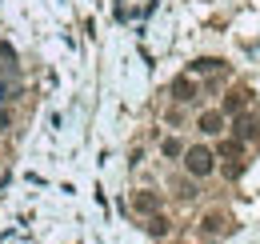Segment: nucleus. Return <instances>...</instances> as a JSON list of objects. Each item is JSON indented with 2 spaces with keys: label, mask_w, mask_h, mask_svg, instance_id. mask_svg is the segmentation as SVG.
Instances as JSON below:
<instances>
[{
  "label": "nucleus",
  "mask_w": 260,
  "mask_h": 244,
  "mask_svg": "<svg viewBox=\"0 0 260 244\" xmlns=\"http://www.w3.org/2000/svg\"><path fill=\"white\" fill-rule=\"evenodd\" d=\"M172 100H180V104H192L196 100V80L192 76H176V80H172Z\"/></svg>",
  "instance_id": "nucleus-4"
},
{
  "label": "nucleus",
  "mask_w": 260,
  "mask_h": 244,
  "mask_svg": "<svg viewBox=\"0 0 260 244\" xmlns=\"http://www.w3.org/2000/svg\"><path fill=\"white\" fill-rule=\"evenodd\" d=\"M0 64H4V68H8V72H12V68H16V48H12V44H8V40H0Z\"/></svg>",
  "instance_id": "nucleus-11"
},
{
  "label": "nucleus",
  "mask_w": 260,
  "mask_h": 244,
  "mask_svg": "<svg viewBox=\"0 0 260 244\" xmlns=\"http://www.w3.org/2000/svg\"><path fill=\"white\" fill-rule=\"evenodd\" d=\"M232 132H236V140H252V136H256V120H252V116H236V128H232Z\"/></svg>",
  "instance_id": "nucleus-9"
},
{
  "label": "nucleus",
  "mask_w": 260,
  "mask_h": 244,
  "mask_svg": "<svg viewBox=\"0 0 260 244\" xmlns=\"http://www.w3.org/2000/svg\"><path fill=\"white\" fill-rule=\"evenodd\" d=\"M244 108H248V88H232L224 96V108H220V112H224V116H236V112H244Z\"/></svg>",
  "instance_id": "nucleus-5"
},
{
  "label": "nucleus",
  "mask_w": 260,
  "mask_h": 244,
  "mask_svg": "<svg viewBox=\"0 0 260 244\" xmlns=\"http://www.w3.org/2000/svg\"><path fill=\"white\" fill-rule=\"evenodd\" d=\"M196 128H200L204 136H220V128H224V112H220V108H208V112H200Z\"/></svg>",
  "instance_id": "nucleus-3"
},
{
  "label": "nucleus",
  "mask_w": 260,
  "mask_h": 244,
  "mask_svg": "<svg viewBox=\"0 0 260 244\" xmlns=\"http://www.w3.org/2000/svg\"><path fill=\"white\" fill-rule=\"evenodd\" d=\"M224 224H228L224 212H208L204 220H200V232H204V236H220V232H224Z\"/></svg>",
  "instance_id": "nucleus-6"
},
{
  "label": "nucleus",
  "mask_w": 260,
  "mask_h": 244,
  "mask_svg": "<svg viewBox=\"0 0 260 244\" xmlns=\"http://www.w3.org/2000/svg\"><path fill=\"white\" fill-rule=\"evenodd\" d=\"M8 92H12V84H0V104L8 100Z\"/></svg>",
  "instance_id": "nucleus-13"
},
{
  "label": "nucleus",
  "mask_w": 260,
  "mask_h": 244,
  "mask_svg": "<svg viewBox=\"0 0 260 244\" xmlns=\"http://www.w3.org/2000/svg\"><path fill=\"white\" fill-rule=\"evenodd\" d=\"M216 156H228V160H236V156H244V140H220V148H216Z\"/></svg>",
  "instance_id": "nucleus-10"
},
{
  "label": "nucleus",
  "mask_w": 260,
  "mask_h": 244,
  "mask_svg": "<svg viewBox=\"0 0 260 244\" xmlns=\"http://www.w3.org/2000/svg\"><path fill=\"white\" fill-rule=\"evenodd\" d=\"M168 232H172V220H168V216H160V212H152V216H148V236L164 240Z\"/></svg>",
  "instance_id": "nucleus-7"
},
{
  "label": "nucleus",
  "mask_w": 260,
  "mask_h": 244,
  "mask_svg": "<svg viewBox=\"0 0 260 244\" xmlns=\"http://www.w3.org/2000/svg\"><path fill=\"white\" fill-rule=\"evenodd\" d=\"M160 152L168 156V160H176V156H184V144H180L176 136H168V140H164V144H160Z\"/></svg>",
  "instance_id": "nucleus-12"
},
{
  "label": "nucleus",
  "mask_w": 260,
  "mask_h": 244,
  "mask_svg": "<svg viewBox=\"0 0 260 244\" xmlns=\"http://www.w3.org/2000/svg\"><path fill=\"white\" fill-rule=\"evenodd\" d=\"M188 68H192L196 76H204V72H220V68H224V60H216V56H200V60H192Z\"/></svg>",
  "instance_id": "nucleus-8"
},
{
  "label": "nucleus",
  "mask_w": 260,
  "mask_h": 244,
  "mask_svg": "<svg viewBox=\"0 0 260 244\" xmlns=\"http://www.w3.org/2000/svg\"><path fill=\"white\" fill-rule=\"evenodd\" d=\"M184 168H188V176L204 180V176L216 168V152H212L208 144H192V148H184Z\"/></svg>",
  "instance_id": "nucleus-1"
},
{
  "label": "nucleus",
  "mask_w": 260,
  "mask_h": 244,
  "mask_svg": "<svg viewBox=\"0 0 260 244\" xmlns=\"http://www.w3.org/2000/svg\"><path fill=\"white\" fill-rule=\"evenodd\" d=\"M132 208L140 216H152V212H160V196L148 192V188H140V192H132Z\"/></svg>",
  "instance_id": "nucleus-2"
}]
</instances>
